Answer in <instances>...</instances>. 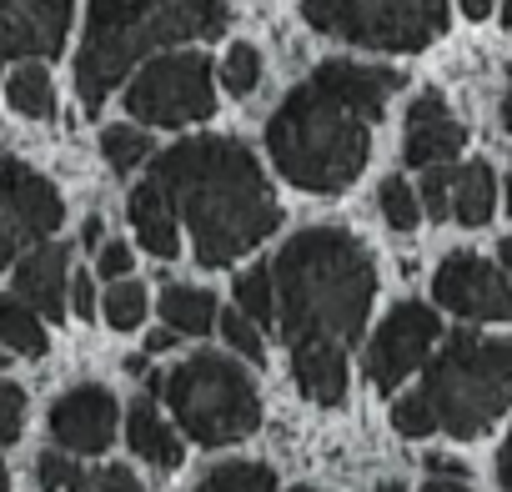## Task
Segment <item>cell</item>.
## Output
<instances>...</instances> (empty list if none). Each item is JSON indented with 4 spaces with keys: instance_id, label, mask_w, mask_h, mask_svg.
Listing matches in <instances>:
<instances>
[{
    "instance_id": "cell-23",
    "label": "cell",
    "mask_w": 512,
    "mask_h": 492,
    "mask_svg": "<svg viewBox=\"0 0 512 492\" xmlns=\"http://www.w3.org/2000/svg\"><path fill=\"white\" fill-rule=\"evenodd\" d=\"M6 101H11V111H21V116H31V121H46V116H56V86H51V76H46V66H16V76L6 81Z\"/></svg>"
},
{
    "instance_id": "cell-25",
    "label": "cell",
    "mask_w": 512,
    "mask_h": 492,
    "mask_svg": "<svg viewBox=\"0 0 512 492\" xmlns=\"http://www.w3.org/2000/svg\"><path fill=\"white\" fill-rule=\"evenodd\" d=\"M277 282H272V267H251L246 277H236V307L256 322V327H272L277 322Z\"/></svg>"
},
{
    "instance_id": "cell-43",
    "label": "cell",
    "mask_w": 512,
    "mask_h": 492,
    "mask_svg": "<svg viewBox=\"0 0 512 492\" xmlns=\"http://www.w3.org/2000/svg\"><path fill=\"white\" fill-rule=\"evenodd\" d=\"M502 126H507V131H512V91H507V96H502Z\"/></svg>"
},
{
    "instance_id": "cell-12",
    "label": "cell",
    "mask_w": 512,
    "mask_h": 492,
    "mask_svg": "<svg viewBox=\"0 0 512 492\" xmlns=\"http://www.w3.org/2000/svg\"><path fill=\"white\" fill-rule=\"evenodd\" d=\"M76 0H0V66L41 61L66 46Z\"/></svg>"
},
{
    "instance_id": "cell-26",
    "label": "cell",
    "mask_w": 512,
    "mask_h": 492,
    "mask_svg": "<svg viewBox=\"0 0 512 492\" xmlns=\"http://www.w3.org/2000/svg\"><path fill=\"white\" fill-rule=\"evenodd\" d=\"M377 206H382V221L392 231H417V221H422V201H417V191L402 176H387L377 186Z\"/></svg>"
},
{
    "instance_id": "cell-13",
    "label": "cell",
    "mask_w": 512,
    "mask_h": 492,
    "mask_svg": "<svg viewBox=\"0 0 512 492\" xmlns=\"http://www.w3.org/2000/svg\"><path fill=\"white\" fill-rule=\"evenodd\" d=\"M116 397L96 382H81L56 397L51 407V437L66 452H106L116 442Z\"/></svg>"
},
{
    "instance_id": "cell-20",
    "label": "cell",
    "mask_w": 512,
    "mask_h": 492,
    "mask_svg": "<svg viewBox=\"0 0 512 492\" xmlns=\"http://www.w3.org/2000/svg\"><path fill=\"white\" fill-rule=\"evenodd\" d=\"M497 211V181L487 161H467L452 166V221L462 226H487Z\"/></svg>"
},
{
    "instance_id": "cell-49",
    "label": "cell",
    "mask_w": 512,
    "mask_h": 492,
    "mask_svg": "<svg viewBox=\"0 0 512 492\" xmlns=\"http://www.w3.org/2000/svg\"><path fill=\"white\" fill-rule=\"evenodd\" d=\"M297 492H317V487H297Z\"/></svg>"
},
{
    "instance_id": "cell-32",
    "label": "cell",
    "mask_w": 512,
    "mask_h": 492,
    "mask_svg": "<svg viewBox=\"0 0 512 492\" xmlns=\"http://www.w3.org/2000/svg\"><path fill=\"white\" fill-rule=\"evenodd\" d=\"M36 477H41L46 492H71L76 482H86V472H81L66 452H46V457L36 462Z\"/></svg>"
},
{
    "instance_id": "cell-36",
    "label": "cell",
    "mask_w": 512,
    "mask_h": 492,
    "mask_svg": "<svg viewBox=\"0 0 512 492\" xmlns=\"http://www.w3.org/2000/svg\"><path fill=\"white\" fill-rule=\"evenodd\" d=\"M71 307H76V317H96V282H91V272H76L71 277Z\"/></svg>"
},
{
    "instance_id": "cell-14",
    "label": "cell",
    "mask_w": 512,
    "mask_h": 492,
    "mask_svg": "<svg viewBox=\"0 0 512 492\" xmlns=\"http://www.w3.org/2000/svg\"><path fill=\"white\" fill-rule=\"evenodd\" d=\"M462 146H467V126L447 111V101L437 91H422L407 106V141H402L407 166H427V171L447 166Z\"/></svg>"
},
{
    "instance_id": "cell-24",
    "label": "cell",
    "mask_w": 512,
    "mask_h": 492,
    "mask_svg": "<svg viewBox=\"0 0 512 492\" xmlns=\"http://www.w3.org/2000/svg\"><path fill=\"white\" fill-rule=\"evenodd\" d=\"M191 492H277V472L267 462H221Z\"/></svg>"
},
{
    "instance_id": "cell-1",
    "label": "cell",
    "mask_w": 512,
    "mask_h": 492,
    "mask_svg": "<svg viewBox=\"0 0 512 492\" xmlns=\"http://www.w3.org/2000/svg\"><path fill=\"white\" fill-rule=\"evenodd\" d=\"M146 181L161 186L176 221L191 231L201 267L236 262L241 252L262 246L282 221V206L262 161L231 136L176 141L171 151L156 156V171Z\"/></svg>"
},
{
    "instance_id": "cell-18",
    "label": "cell",
    "mask_w": 512,
    "mask_h": 492,
    "mask_svg": "<svg viewBox=\"0 0 512 492\" xmlns=\"http://www.w3.org/2000/svg\"><path fill=\"white\" fill-rule=\"evenodd\" d=\"M126 442H131V452H136L141 462H151L156 472H171V467H181V457H186L181 432L151 407V397L131 402V412H126Z\"/></svg>"
},
{
    "instance_id": "cell-33",
    "label": "cell",
    "mask_w": 512,
    "mask_h": 492,
    "mask_svg": "<svg viewBox=\"0 0 512 492\" xmlns=\"http://www.w3.org/2000/svg\"><path fill=\"white\" fill-rule=\"evenodd\" d=\"M26 427V392L0 377V442H16Z\"/></svg>"
},
{
    "instance_id": "cell-42",
    "label": "cell",
    "mask_w": 512,
    "mask_h": 492,
    "mask_svg": "<svg viewBox=\"0 0 512 492\" xmlns=\"http://www.w3.org/2000/svg\"><path fill=\"white\" fill-rule=\"evenodd\" d=\"M497 252H502V267L512 272V236H502V246H497Z\"/></svg>"
},
{
    "instance_id": "cell-41",
    "label": "cell",
    "mask_w": 512,
    "mask_h": 492,
    "mask_svg": "<svg viewBox=\"0 0 512 492\" xmlns=\"http://www.w3.org/2000/svg\"><path fill=\"white\" fill-rule=\"evenodd\" d=\"M81 236H86V246H96V241H101V216H91V221H86V231H81Z\"/></svg>"
},
{
    "instance_id": "cell-29",
    "label": "cell",
    "mask_w": 512,
    "mask_h": 492,
    "mask_svg": "<svg viewBox=\"0 0 512 492\" xmlns=\"http://www.w3.org/2000/svg\"><path fill=\"white\" fill-rule=\"evenodd\" d=\"M221 81L231 96H251L256 86H262V51H256L251 41H236L221 61Z\"/></svg>"
},
{
    "instance_id": "cell-38",
    "label": "cell",
    "mask_w": 512,
    "mask_h": 492,
    "mask_svg": "<svg viewBox=\"0 0 512 492\" xmlns=\"http://www.w3.org/2000/svg\"><path fill=\"white\" fill-rule=\"evenodd\" d=\"M176 342H181V337L166 327V332H151V337H146V352H166V347H176Z\"/></svg>"
},
{
    "instance_id": "cell-9",
    "label": "cell",
    "mask_w": 512,
    "mask_h": 492,
    "mask_svg": "<svg viewBox=\"0 0 512 492\" xmlns=\"http://www.w3.org/2000/svg\"><path fill=\"white\" fill-rule=\"evenodd\" d=\"M66 221L61 191L31 171L26 161H0V272L21 252L46 246V236Z\"/></svg>"
},
{
    "instance_id": "cell-19",
    "label": "cell",
    "mask_w": 512,
    "mask_h": 492,
    "mask_svg": "<svg viewBox=\"0 0 512 492\" xmlns=\"http://www.w3.org/2000/svg\"><path fill=\"white\" fill-rule=\"evenodd\" d=\"M292 377H297V387H302L307 402L337 407V402L347 397V352H337V347L292 352Z\"/></svg>"
},
{
    "instance_id": "cell-5",
    "label": "cell",
    "mask_w": 512,
    "mask_h": 492,
    "mask_svg": "<svg viewBox=\"0 0 512 492\" xmlns=\"http://www.w3.org/2000/svg\"><path fill=\"white\" fill-rule=\"evenodd\" d=\"M267 151L277 171L317 196L347 191L372 151V121H362L347 101L322 91L312 76L272 111L267 121Z\"/></svg>"
},
{
    "instance_id": "cell-21",
    "label": "cell",
    "mask_w": 512,
    "mask_h": 492,
    "mask_svg": "<svg viewBox=\"0 0 512 492\" xmlns=\"http://www.w3.org/2000/svg\"><path fill=\"white\" fill-rule=\"evenodd\" d=\"M161 317H166V327L176 337H201V332H211L221 322L216 297L206 287H166L161 292Z\"/></svg>"
},
{
    "instance_id": "cell-8",
    "label": "cell",
    "mask_w": 512,
    "mask_h": 492,
    "mask_svg": "<svg viewBox=\"0 0 512 492\" xmlns=\"http://www.w3.org/2000/svg\"><path fill=\"white\" fill-rule=\"evenodd\" d=\"M126 111L141 126H191L216 111V81L211 61L201 51H171L136 71L126 86Z\"/></svg>"
},
{
    "instance_id": "cell-50",
    "label": "cell",
    "mask_w": 512,
    "mask_h": 492,
    "mask_svg": "<svg viewBox=\"0 0 512 492\" xmlns=\"http://www.w3.org/2000/svg\"><path fill=\"white\" fill-rule=\"evenodd\" d=\"M0 367H6V352H0Z\"/></svg>"
},
{
    "instance_id": "cell-39",
    "label": "cell",
    "mask_w": 512,
    "mask_h": 492,
    "mask_svg": "<svg viewBox=\"0 0 512 492\" xmlns=\"http://www.w3.org/2000/svg\"><path fill=\"white\" fill-rule=\"evenodd\" d=\"M417 492H472L467 482H452V477H432L427 487H417Z\"/></svg>"
},
{
    "instance_id": "cell-44",
    "label": "cell",
    "mask_w": 512,
    "mask_h": 492,
    "mask_svg": "<svg viewBox=\"0 0 512 492\" xmlns=\"http://www.w3.org/2000/svg\"><path fill=\"white\" fill-rule=\"evenodd\" d=\"M71 492H101V487H96V477H86V482H76Z\"/></svg>"
},
{
    "instance_id": "cell-31",
    "label": "cell",
    "mask_w": 512,
    "mask_h": 492,
    "mask_svg": "<svg viewBox=\"0 0 512 492\" xmlns=\"http://www.w3.org/2000/svg\"><path fill=\"white\" fill-rule=\"evenodd\" d=\"M417 201H422V216H432V221L452 216V166H432L417 186Z\"/></svg>"
},
{
    "instance_id": "cell-7",
    "label": "cell",
    "mask_w": 512,
    "mask_h": 492,
    "mask_svg": "<svg viewBox=\"0 0 512 492\" xmlns=\"http://www.w3.org/2000/svg\"><path fill=\"white\" fill-rule=\"evenodd\" d=\"M312 31L367 51H422L447 31V0H302Z\"/></svg>"
},
{
    "instance_id": "cell-30",
    "label": "cell",
    "mask_w": 512,
    "mask_h": 492,
    "mask_svg": "<svg viewBox=\"0 0 512 492\" xmlns=\"http://www.w3.org/2000/svg\"><path fill=\"white\" fill-rule=\"evenodd\" d=\"M221 337H226V347L236 352V357H246V362H267V342H262V327H256L241 307H231V312H221Z\"/></svg>"
},
{
    "instance_id": "cell-40",
    "label": "cell",
    "mask_w": 512,
    "mask_h": 492,
    "mask_svg": "<svg viewBox=\"0 0 512 492\" xmlns=\"http://www.w3.org/2000/svg\"><path fill=\"white\" fill-rule=\"evenodd\" d=\"M462 6V16H472V21H482L487 11H492V0H457Z\"/></svg>"
},
{
    "instance_id": "cell-48",
    "label": "cell",
    "mask_w": 512,
    "mask_h": 492,
    "mask_svg": "<svg viewBox=\"0 0 512 492\" xmlns=\"http://www.w3.org/2000/svg\"><path fill=\"white\" fill-rule=\"evenodd\" d=\"M507 206H512V181H507Z\"/></svg>"
},
{
    "instance_id": "cell-15",
    "label": "cell",
    "mask_w": 512,
    "mask_h": 492,
    "mask_svg": "<svg viewBox=\"0 0 512 492\" xmlns=\"http://www.w3.org/2000/svg\"><path fill=\"white\" fill-rule=\"evenodd\" d=\"M312 81L322 91H332L337 101H347L362 121H382L387 101L402 91V71H392V66H357V61H322L312 71Z\"/></svg>"
},
{
    "instance_id": "cell-17",
    "label": "cell",
    "mask_w": 512,
    "mask_h": 492,
    "mask_svg": "<svg viewBox=\"0 0 512 492\" xmlns=\"http://www.w3.org/2000/svg\"><path fill=\"white\" fill-rule=\"evenodd\" d=\"M126 216H131V226H136V241L146 246L151 257L171 262V257L181 252V221H176V211H171V201L161 196L156 181H141V186L131 191Z\"/></svg>"
},
{
    "instance_id": "cell-46",
    "label": "cell",
    "mask_w": 512,
    "mask_h": 492,
    "mask_svg": "<svg viewBox=\"0 0 512 492\" xmlns=\"http://www.w3.org/2000/svg\"><path fill=\"white\" fill-rule=\"evenodd\" d=\"M377 492H407V487H402V482H382Z\"/></svg>"
},
{
    "instance_id": "cell-11",
    "label": "cell",
    "mask_w": 512,
    "mask_h": 492,
    "mask_svg": "<svg viewBox=\"0 0 512 492\" xmlns=\"http://www.w3.org/2000/svg\"><path fill=\"white\" fill-rule=\"evenodd\" d=\"M432 292L437 307H447L462 322H512V282L472 252H452L437 267Z\"/></svg>"
},
{
    "instance_id": "cell-3",
    "label": "cell",
    "mask_w": 512,
    "mask_h": 492,
    "mask_svg": "<svg viewBox=\"0 0 512 492\" xmlns=\"http://www.w3.org/2000/svg\"><path fill=\"white\" fill-rule=\"evenodd\" d=\"M226 31V0H91L86 41L76 51V91L86 111L131 76L136 61L181 41H211Z\"/></svg>"
},
{
    "instance_id": "cell-4",
    "label": "cell",
    "mask_w": 512,
    "mask_h": 492,
    "mask_svg": "<svg viewBox=\"0 0 512 492\" xmlns=\"http://www.w3.org/2000/svg\"><path fill=\"white\" fill-rule=\"evenodd\" d=\"M512 407V337L452 332L422 387L392 407V427L402 437L447 432L457 442L482 437Z\"/></svg>"
},
{
    "instance_id": "cell-2",
    "label": "cell",
    "mask_w": 512,
    "mask_h": 492,
    "mask_svg": "<svg viewBox=\"0 0 512 492\" xmlns=\"http://www.w3.org/2000/svg\"><path fill=\"white\" fill-rule=\"evenodd\" d=\"M272 282H277V322L292 352L307 347L347 352L367 327L377 297V267L367 241L342 226L297 231L277 252Z\"/></svg>"
},
{
    "instance_id": "cell-37",
    "label": "cell",
    "mask_w": 512,
    "mask_h": 492,
    "mask_svg": "<svg viewBox=\"0 0 512 492\" xmlns=\"http://www.w3.org/2000/svg\"><path fill=\"white\" fill-rule=\"evenodd\" d=\"M497 477H502V487H512V432H507V442H502V457H497Z\"/></svg>"
},
{
    "instance_id": "cell-10",
    "label": "cell",
    "mask_w": 512,
    "mask_h": 492,
    "mask_svg": "<svg viewBox=\"0 0 512 492\" xmlns=\"http://www.w3.org/2000/svg\"><path fill=\"white\" fill-rule=\"evenodd\" d=\"M437 332H442V322H437V312L427 302H397L382 317V327L372 332L367 382L377 392H397V382H407L427 362V352L437 347Z\"/></svg>"
},
{
    "instance_id": "cell-34",
    "label": "cell",
    "mask_w": 512,
    "mask_h": 492,
    "mask_svg": "<svg viewBox=\"0 0 512 492\" xmlns=\"http://www.w3.org/2000/svg\"><path fill=\"white\" fill-rule=\"evenodd\" d=\"M131 262H136V257H131L126 241H106L101 257H96V272H101L106 282H126V277H131Z\"/></svg>"
},
{
    "instance_id": "cell-22",
    "label": "cell",
    "mask_w": 512,
    "mask_h": 492,
    "mask_svg": "<svg viewBox=\"0 0 512 492\" xmlns=\"http://www.w3.org/2000/svg\"><path fill=\"white\" fill-rule=\"evenodd\" d=\"M0 347L21 352V357H46V347H51L41 312H31L21 297H0Z\"/></svg>"
},
{
    "instance_id": "cell-47",
    "label": "cell",
    "mask_w": 512,
    "mask_h": 492,
    "mask_svg": "<svg viewBox=\"0 0 512 492\" xmlns=\"http://www.w3.org/2000/svg\"><path fill=\"white\" fill-rule=\"evenodd\" d=\"M502 21L512 26V0H502Z\"/></svg>"
},
{
    "instance_id": "cell-6",
    "label": "cell",
    "mask_w": 512,
    "mask_h": 492,
    "mask_svg": "<svg viewBox=\"0 0 512 492\" xmlns=\"http://www.w3.org/2000/svg\"><path fill=\"white\" fill-rule=\"evenodd\" d=\"M166 407L201 447H231L262 427V392L236 357L196 352L166 372Z\"/></svg>"
},
{
    "instance_id": "cell-28",
    "label": "cell",
    "mask_w": 512,
    "mask_h": 492,
    "mask_svg": "<svg viewBox=\"0 0 512 492\" xmlns=\"http://www.w3.org/2000/svg\"><path fill=\"white\" fill-rule=\"evenodd\" d=\"M101 156H106L116 171H136V166L151 156V136L136 131V126H106V131H101Z\"/></svg>"
},
{
    "instance_id": "cell-45",
    "label": "cell",
    "mask_w": 512,
    "mask_h": 492,
    "mask_svg": "<svg viewBox=\"0 0 512 492\" xmlns=\"http://www.w3.org/2000/svg\"><path fill=\"white\" fill-rule=\"evenodd\" d=\"M0 492H11V472H6V462H0Z\"/></svg>"
},
{
    "instance_id": "cell-16",
    "label": "cell",
    "mask_w": 512,
    "mask_h": 492,
    "mask_svg": "<svg viewBox=\"0 0 512 492\" xmlns=\"http://www.w3.org/2000/svg\"><path fill=\"white\" fill-rule=\"evenodd\" d=\"M66 292H71V252L61 241H46V246H36V252L21 257L11 297H21L46 322H61L66 317Z\"/></svg>"
},
{
    "instance_id": "cell-27",
    "label": "cell",
    "mask_w": 512,
    "mask_h": 492,
    "mask_svg": "<svg viewBox=\"0 0 512 492\" xmlns=\"http://www.w3.org/2000/svg\"><path fill=\"white\" fill-rule=\"evenodd\" d=\"M146 307H151V302H146V287L126 277V282H111L101 312H106V322H111L116 332H136V327L146 322Z\"/></svg>"
},
{
    "instance_id": "cell-35",
    "label": "cell",
    "mask_w": 512,
    "mask_h": 492,
    "mask_svg": "<svg viewBox=\"0 0 512 492\" xmlns=\"http://www.w3.org/2000/svg\"><path fill=\"white\" fill-rule=\"evenodd\" d=\"M96 487H101V492H141V477H136L126 462H106V467L96 472Z\"/></svg>"
}]
</instances>
